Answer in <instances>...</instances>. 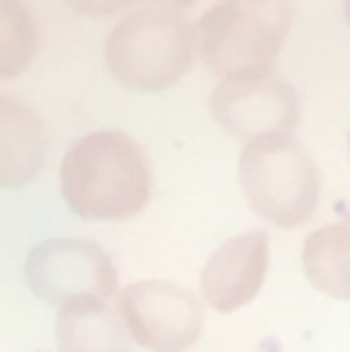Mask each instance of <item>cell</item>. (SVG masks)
<instances>
[{"label":"cell","instance_id":"5","mask_svg":"<svg viewBox=\"0 0 350 352\" xmlns=\"http://www.w3.org/2000/svg\"><path fill=\"white\" fill-rule=\"evenodd\" d=\"M118 312L140 346L149 352H186L202 337L205 309L189 287L165 278H143L118 291Z\"/></svg>","mask_w":350,"mask_h":352},{"label":"cell","instance_id":"6","mask_svg":"<svg viewBox=\"0 0 350 352\" xmlns=\"http://www.w3.org/2000/svg\"><path fill=\"white\" fill-rule=\"evenodd\" d=\"M28 287L53 306H65L78 297L118 294V269L109 250L90 238H43L25 256Z\"/></svg>","mask_w":350,"mask_h":352},{"label":"cell","instance_id":"3","mask_svg":"<svg viewBox=\"0 0 350 352\" xmlns=\"http://www.w3.org/2000/svg\"><path fill=\"white\" fill-rule=\"evenodd\" d=\"M198 53L196 22L174 10L140 6L105 37V65L134 90H165L189 72Z\"/></svg>","mask_w":350,"mask_h":352},{"label":"cell","instance_id":"8","mask_svg":"<svg viewBox=\"0 0 350 352\" xmlns=\"http://www.w3.org/2000/svg\"><path fill=\"white\" fill-rule=\"evenodd\" d=\"M270 266V232L245 229L220 241L202 269V297L217 312H236L258 297Z\"/></svg>","mask_w":350,"mask_h":352},{"label":"cell","instance_id":"16","mask_svg":"<svg viewBox=\"0 0 350 352\" xmlns=\"http://www.w3.org/2000/svg\"><path fill=\"white\" fill-rule=\"evenodd\" d=\"M347 155H350V130H347Z\"/></svg>","mask_w":350,"mask_h":352},{"label":"cell","instance_id":"13","mask_svg":"<svg viewBox=\"0 0 350 352\" xmlns=\"http://www.w3.org/2000/svg\"><path fill=\"white\" fill-rule=\"evenodd\" d=\"M72 10L84 12V16H112V12L130 6L134 0H65Z\"/></svg>","mask_w":350,"mask_h":352},{"label":"cell","instance_id":"2","mask_svg":"<svg viewBox=\"0 0 350 352\" xmlns=\"http://www.w3.org/2000/svg\"><path fill=\"white\" fill-rule=\"evenodd\" d=\"M291 12V0H214L196 22L198 56L217 78L273 72Z\"/></svg>","mask_w":350,"mask_h":352},{"label":"cell","instance_id":"10","mask_svg":"<svg viewBox=\"0 0 350 352\" xmlns=\"http://www.w3.org/2000/svg\"><path fill=\"white\" fill-rule=\"evenodd\" d=\"M121 312L103 297H78L59 306L56 343L59 352H130Z\"/></svg>","mask_w":350,"mask_h":352},{"label":"cell","instance_id":"4","mask_svg":"<svg viewBox=\"0 0 350 352\" xmlns=\"http://www.w3.org/2000/svg\"><path fill=\"white\" fill-rule=\"evenodd\" d=\"M239 186L248 207L267 223L295 229L320 204V167L295 133L260 136L239 152Z\"/></svg>","mask_w":350,"mask_h":352},{"label":"cell","instance_id":"15","mask_svg":"<svg viewBox=\"0 0 350 352\" xmlns=\"http://www.w3.org/2000/svg\"><path fill=\"white\" fill-rule=\"evenodd\" d=\"M341 6H344V19H347V25H350V0H341Z\"/></svg>","mask_w":350,"mask_h":352},{"label":"cell","instance_id":"14","mask_svg":"<svg viewBox=\"0 0 350 352\" xmlns=\"http://www.w3.org/2000/svg\"><path fill=\"white\" fill-rule=\"evenodd\" d=\"M192 3H198V0H146V6H161V10H174V12H183Z\"/></svg>","mask_w":350,"mask_h":352},{"label":"cell","instance_id":"9","mask_svg":"<svg viewBox=\"0 0 350 352\" xmlns=\"http://www.w3.org/2000/svg\"><path fill=\"white\" fill-rule=\"evenodd\" d=\"M47 161V127L28 102L0 93V188H19Z\"/></svg>","mask_w":350,"mask_h":352},{"label":"cell","instance_id":"12","mask_svg":"<svg viewBox=\"0 0 350 352\" xmlns=\"http://www.w3.org/2000/svg\"><path fill=\"white\" fill-rule=\"evenodd\" d=\"M37 53V22L25 0H0V80L19 78Z\"/></svg>","mask_w":350,"mask_h":352},{"label":"cell","instance_id":"7","mask_svg":"<svg viewBox=\"0 0 350 352\" xmlns=\"http://www.w3.org/2000/svg\"><path fill=\"white\" fill-rule=\"evenodd\" d=\"M211 115L227 133L251 142L260 136L291 133L301 121V96L276 72L217 78Z\"/></svg>","mask_w":350,"mask_h":352},{"label":"cell","instance_id":"11","mask_svg":"<svg viewBox=\"0 0 350 352\" xmlns=\"http://www.w3.org/2000/svg\"><path fill=\"white\" fill-rule=\"evenodd\" d=\"M301 266L316 291L350 303V219L316 226L304 238Z\"/></svg>","mask_w":350,"mask_h":352},{"label":"cell","instance_id":"1","mask_svg":"<svg viewBox=\"0 0 350 352\" xmlns=\"http://www.w3.org/2000/svg\"><path fill=\"white\" fill-rule=\"evenodd\" d=\"M59 188L84 219H130L152 201V158L127 130H90L62 155Z\"/></svg>","mask_w":350,"mask_h":352}]
</instances>
